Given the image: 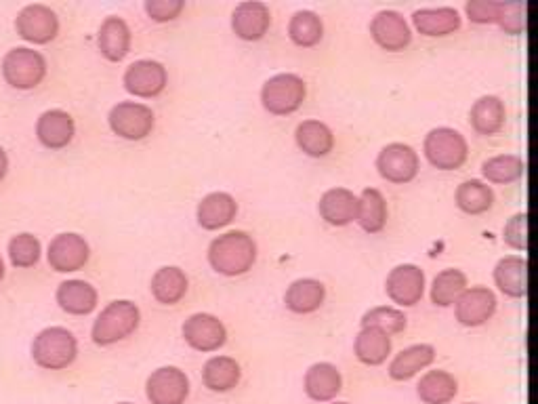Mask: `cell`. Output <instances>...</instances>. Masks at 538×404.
<instances>
[{"mask_svg":"<svg viewBox=\"0 0 538 404\" xmlns=\"http://www.w3.org/2000/svg\"><path fill=\"white\" fill-rule=\"evenodd\" d=\"M183 337L188 341V346L198 352H217L225 346L227 331L217 316L194 314L185 320Z\"/></svg>","mask_w":538,"mask_h":404,"instance_id":"5bb4252c","label":"cell"},{"mask_svg":"<svg viewBox=\"0 0 538 404\" xmlns=\"http://www.w3.org/2000/svg\"><path fill=\"white\" fill-rule=\"evenodd\" d=\"M183 7H185L183 0H148L146 13L150 15V19H154V22L164 24L173 22L175 17H179Z\"/></svg>","mask_w":538,"mask_h":404,"instance_id":"7bdbcfd3","label":"cell"},{"mask_svg":"<svg viewBox=\"0 0 538 404\" xmlns=\"http://www.w3.org/2000/svg\"><path fill=\"white\" fill-rule=\"evenodd\" d=\"M89 245L87 240L78 234H59L51 240L49 245V266L55 272L68 274V272H78L87 266L89 261Z\"/></svg>","mask_w":538,"mask_h":404,"instance_id":"8fae6325","label":"cell"},{"mask_svg":"<svg viewBox=\"0 0 538 404\" xmlns=\"http://www.w3.org/2000/svg\"><path fill=\"white\" fill-rule=\"evenodd\" d=\"M15 30L32 45H47L59 34V19L55 11L45 5H28L19 11Z\"/></svg>","mask_w":538,"mask_h":404,"instance_id":"ba28073f","label":"cell"},{"mask_svg":"<svg viewBox=\"0 0 538 404\" xmlns=\"http://www.w3.org/2000/svg\"><path fill=\"white\" fill-rule=\"evenodd\" d=\"M74 133V118L64 110H47L45 114H40L36 123V137L49 150L66 148L74 139Z\"/></svg>","mask_w":538,"mask_h":404,"instance_id":"ac0fdd59","label":"cell"},{"mask_svg":"<svg viewBox=\"0 0 538 404\" xmlns=\"http://www.w3.org/2000/svg\"><path fill=\"white\" fill-rule=\"evenodd\" d=\"M297 146L312 158L328 156L335 148V135L320 120H305L297 127Z\"/></svg>","mask_w":538,"mask_h":404,"instance_id":"f546056e","label":"cell"},{"mask_svg":"<svg viewBox=\"0 0 538 404\" xmlns=\"http://www.w3.org/2000/svg\"><path fill=\"white\" fill-rule=\"evenodd\" d=\"M57 303L72 316H87L97 308V291L85 280H66L57 289Z\"/></svg>","mask_w":538,"mask_h":404,"instance_id":"cb8c5ba5","label":"cell"},{"mask_svg":"<svg viewBox=\"0 0 538 404\" xmlns=\"http://www.w3.org/2000/svg\"><path fill=\"white\" fill-rule=\"evenodd\" d=\"M356 221L368 234H379L387 224V202L385 196L375 190L366 188L358 198V215Z\"/></svg>","mask_w":538,"mask_h":404,"instance_id":"d6a6232c","label":"cell"},{"mask_svg":"<svg viewBox=\"0 0 538 404\" xmlns=\"http://www.w3.org/2000/svg\"><path fill=\"white\" fill-rule=\"evenodd\" d=\"M131 40H133L131 30L127 22L120 17H108L106 22L101 24L99 36H97L99 51L108 59V62H122V59L131 51Z\"/></svg>","mask_w":538,"mask_h":404,"instance_id":"7402d4cb","label":"cell"},{"mask_svg":"<svg viewBox=\"0 0 538 404\" xmlns=\"http://www.w3.org/2000/svg\"><path fill=\"white\" fill-rule=\"evenodd\" d=\"M3 76L7 85L19 91H28L38 87L47 76L45 57L34 49L17 47L11 49L3 59Z\"/></svg>","mask_w":538,"mask_h":404,"instance_id":"8992f818","label":"cell"},{"mask_svg":"<svg viewBox=\"0 0 538 404\" xmlns=\"http://www.w3.org/2000/svg\"><path fill=\"white\" fill-rule=\"evenodd\" d=\"M417 394L425 404H448L459 394V381L448 371H429L421 377Z\"/></svg>","mask_w":538,"mask_h":404,"instance_id":"1f68e13d","label":"cell"},{"mask_svg":"<svg viewBox=\"0 0 538 404\" xmlns=\"http://www.w3.org/2000/svg\"><path fill=\"white\" fill-rule=\"evenodd\" d=\"M385 291L389 299L393 303H398V306H404V308L417 306L425 295V272L419 266H412V264L393 268L387 276Z\"/></svg>","mask_w":538,"mask_h":404,"instance_id":"30bf717a","label":"cell"},{"mask_svg":"<svg viewBox=\"0 0 538 404\" xmlns=\"http://www.w3.org/2000/svg\"><path fill=\"white\" fill-rule=\"evenodd\" d=\"M307 89L303 78L297 74H276L261 89L263 108L274 116L293 114L305 101Z\"/></svg>","mask_w":538,"mask_h":404,"instance_id":"5b68a950","label":"cell"},{"mask_svg":"<svg viewBox=\"0 0 538 404\" xmlns=\"http://www.w3.org/2000/svg\"><path fill=\"white\" fill-rule=\"evenodd\" d=\"M7 171H9V158H7V152L0 148V181L5 179Z\"/></svg>","mask_w":538,"mask_h":404,"instance_id":"f6af8a7d","label":"cell"},{"mask_svg":"<svg viewBox=\"0 0 538 404\" xmlns=\"http://www.w3.org/2000/svg\"><path fill=\"white\" fill-rule=\"evenodd\" d=\"M108 123H110V129L118 137L129 139V141H139V139H146L152 133L156 118H154L152 108H148L146 104H137V101H120V104H116L110 110Z\"/></svg>","mask_w":538,"mask_h":404,"instance_id":"52a82bcc","label":"cell"},{"mask_svg":"<svg viewBox=\"0 0 538 404\" xmlns=\"http://www.w3.org/2000/svg\"><path fill=\"white\" fill-rule=\"evenodd\" d=\"M320 215L330 226H349L356 221L358 215V196L347 188H333L322 194L320 198Z\"/></svg>","mask_w":538,"mask_h":404,"instance_id":"d6986e66","label":"cell"},{"mask_svg":"<svg viewBox=\"0 0 538 404\" xmlns=\"http://www.w3.org/2000/svg\"><path fill=\"white\" fill-rule=\"evenodd\" d=\"M146 392L152 404H183L190 396V379L177 367H162L150 375Z\"/></svg>","mask_w":538,"mask_h":404,"instance_id":"7c38bea8","label":"cell"},{"mask_svg":"<svg viewBox=\"0 0 538 404\" xmlns=\"http://www.w3.org/2000/svg\"><path fill=\"white\" fill-rule=\"evenodd\" d=\"M499 5L492 0H471L465 5V13L473 24H492L499 17Z\"/></svg>","mask_w":538,"mask_h":404,"instance_id":"ee69618b","label":"cell"},{"mask_svg":"<svg viewBox=\"0 0 538 404\" xmlns=\"http://www.w3.org/2000/svg\"><path fill=\"white\" fill-rule=\"evenodd\" d=\"M40 240L32 234H17L9 242V259L15 268H32L40 259Z\"/></svg>","mask_w":538,"mask_h":404,"instance_id":"ab89813d","label":"cell"},{"mask_svg":"<svg viewBox=\"0 0 538 404\" xmlns=\"http://www.w3.org/2000/svg\"><path fill=\"white\" fill-rule=\"evenodd\" d=\"M257 261V245L246 232H227L215 238L209 247V264L217 274L240 276Z\"/></svg>","mask_w":538,"mask_h":404,"instance_id":"6da1fadb","label":"cell"},{"mask_svg":"<svg viewBox=\"0 0 538 404\" xmlns=\"http://www.w3.org/2000/svg\"><path fill=\"white\" fill-rule=\"evenodd\" d=\"M496 22H499L501 28L509 34H524L526 32V5L501 3Z\"/></svg>","mask_w":538,"mask_h":404,"instance_id":"60d3db41","label":"cell"},{"mask_svg":"<svg viewBox=\"0 0 538 404\" xmlns=\"http://www.w3.org/2000/svg\"><path fill=\"white\" fill-rule=\"evenodd\" d=\"M391 354V339L375 327H364L356 337V356L362 365L379 367Z\"/></svg>","mask_w":538,"mask_h":404,"instance_id":"836d02e7","label":"cell"},{"mask_svg":"<svg viewBox=\"0 0 538 404\" xmlns=\"http://www.w3.org/2000/svg\"><path fill=\"white\" fill-rule=\"evenodd\" d=\"M425 156L429 163L440 171H454L465 165L469 156L467 139L450 127H440L429 131L425 137Z\"/></svg>","mask_w":538,"mask_h":404,"instance_id":"277c9868","label":"cell"},{"mask_svg":"<svg viewBox=\"0 0 538 404\" xmlns=\"http://www.w3.org/2000/svg\"><path fill=\"white\" fill-rule=\"evenodd\" d=\"M457 205L467 215H482L494 205V192L480 179H469L457 190Z\"/></svg>","mask_w":538,"mask_h":404,"instance_id":"d590c367","label":"cell"},{"mask_svg":"<svg viewBox=\"0 0 538 404\" xmlns=\"http://www.w3.org/2000/svg\"><path fill=\"white\" fill-rule=\"evenodd\" d=\"M377 169L391 184H408L419 175V154L406 144H389L377 158Z\"/></svg>","mask_w":538,"mask_h":404,"instance_id":"9c48e42d","label":"cell"},{"mask_svg":"<svg viewBox=\"0 0 538 404\" xmlns=\"http://www.w3.org/2000/svg\"><path fill=\"white\" fill-rule=\"evenodd\" d=\"M78 356V341L64 327H49L40 331L32 343V358L40 369H68Z\"/></svg>","mask_w":538,"mask_h":404,"instance_id":"3957f363","label":"cell"},{"mask_svg":"<svg viewBox=\"0 0 538 404\" xmlns=\"http://www.w3.org/2000/svg\"><path fill=\"white\" fill-rule=\"evenodd\" d=\"M288 36L297 47H316L324 36L322 19L314 11H299L288 24Z\"/></svg>","mask_w":538,"mask_h":404,"instance_id":"8d00e7d4","label":"cell"},{"mask_svg":"<svg viewBox=\"0 0 538 404\" xmlns=\"http://www.w3.org/2000/svg\"><path fill=\"white\" fill-rule=\"evenodd\" d=\"M484 177L490 181V184H513L526 173V163L520 156L513 154H501L494 156L482 165Z\"/></svg>","mask_w":538,"mask_h":404,"instance_id":"74e56055","label":"cell"},{"mask_svg":"<svg viewBox=\"0 0 538 404\" xmlns=\"http://www.w3.org/2000/svg\"><path fill=\"white\" fill-rule=\"evenodd\" d=\"M505 104L494 95H486L475 101L471 108V127L480 135L499 133L505 125Z\"/></svg>","mask_w":538,"mask_h":404,"instance_id":"4dcf8cb0","label":"cell"},{"mask_svg":"<svg viewBox=\"0 0 538 404\" xmlns=\"http://www.w3.org/2000/svg\"><path fill=\"white\" fill-rule=\"evenodd\" d=\"M324 297H326V289L320 280L301 278L288 287L284 295V303H286V308L295 314H312L320 310Z\"/></svg>","mask_w":538,"mask_h":404,"instance_id":"d4e9b609","label":"cell"},{"mask_svg":"<svg viewBox=\"0 0 538 404\" xmlns=\"http://www.w3.org/2000/svg\"><path fill=\"white\" fill-rule=\"evenodd\" d=\"M370 34L375 38V43L385 51H402L412 40V32L406 19L396 11H381L372 19Z\"/></svg>","mask_w":538,"mask_h":404,"instance_id":"2e32d148","label":"cell"},{"mask_svg":"<svg viewBox=\"0 0 538 404\" xmlns=\"http://www.w3.org/2000/svg\"><path fill=\"white\" fill-rule=\"evenodd\" d=\"M139 320L141 312L133 301H112L97 316L91 337L97 346H112V343H118L133 335L139 327Z\"/></svg>","mask_w":538,"mask_h":404,"instance_id":"7a4b0ae2","label":"cell"},{"mask_svg":"<svg viewBox=\"0 0 538 404\" xmlns=\"http://www.w3.org/2000/svg\"><path fill=\"white\" fill-rule=\"evenodd\" d=\"M198 224L204 230H221L230 226L238 215V205L232 194L227 192H213L204 196L198 205Z\"/></svg>","mask_w":538,"mask_h":404,"instance_id":"ffe728a7","label":"cell"},{"mask_svg":"<svg viewBox=\"0 0 538 404\" xmlns=\"http://www.w3.org/2000/svg\"><path fill=\"white\" fill-rule=\"evenodd\" d=\"M167 68L152 59H139L124 72V89L135 97L150 99L156 97L167 87Z\"/></svg>","mask_w":538,"mask_h":404,"instance_id":"4fadbf2b","label":"cell"},{"mask_svg":"<svg viewBox=\"0 0 538 404\" xmlns=\"http://www.w3.org/2000/svg\"><path fill=\"white\" fill-rule=\"evenodd\" d=\"M408 318L404 316V312L396 310V308H372L370 312L364 314L362 318V329L364 327H375L379 331H383L385 335H398L406 329Z\"/></svg>","mask_w":538,"mask_h":404,"instance_id":"f35d334b","label":"cell"},{"mask_svg":"<svg viewBox=\"0 0 538 404\" xmlns=\"http://www.w3.org/2000/svg\"><path fill=\"white\" fill-rule=\"evenodd\" d=\"M240 365L230 356H215L202 369L204 386L213 392H230L240 383Z\"/></svg>","mask_w":538,"mask_h":404,"instance_id":"83f0119b","label":"cell"},{"mask_svg":"<svg viewBox=\"0 0 538 404\" xmlns=\"http://www.w3.org/2000/svg\"><path fill=\"white\" fill-rule=\"evenodd\" d=\"M433 360H436V350H433V346H429V343H417V346L402 350L391 360L389 377L396 381H408L419 371L427 369Z\"/></svg>","mask_w":538,"mask_h":404,"instance_id":"484cf974","label":"cell"},{"mask_svg":"<svg viewBox=\"0 0 538 404\" xmlns=\"http://www.w3.org/2000/svg\"><path fill=\"white\" fill-rule=\"evenodd\" d=\"M343 388L341 373L330 362H318L305 373V394L316 402L335 400Z\"/></svg>","mask_w":538,"mask_h":404,"instance_id":"603a6c76","label":"cell"},{"mask_svg":"<svg viewBox=\"0 0 538 404\" xmlns=\"http://www.w3.org/2000/svg\"><path fill=\"white\" fill-rule=\"evenodd\" d=\"M503 238L507 245L515 251H528V213H517L513 215L503 232Z\"/></svg>","mask_w":538,"mask_h":404,"instance_id":"b9f144b4","label":"cell"},{"mask_svg":"<svg viewBox=\"0 0 538 404\" xmlns=\"http://www.w3.org/2000/svg\"><path fill=\"white\" fill-rule=\"evenodd\" d=\"M3 278H5V261H3V257H0V280Z\"/></svg>","mask_w":538,"mask_h":404,"instance_id":"bcb514c9","label":"cell"},{"mask_svg":"<svg viewBox=\"0 0 538 404\" xmlns=\"http://www.w3.org/2000/svg\"><path fill=\"white\" fill-rule=\"evenodd\" d=\"M120 404H131V402H120Z\"/></svg>","mask_w":538,"mask_h":404,"instance_id":"c3c4849f","label":"cell"},{"mask_svg":"<svg viewBox=\"0 0 538 404\" xmlns=\"http://www.w3.org/2000/svg\"><path fill=\"white\" fill-rule=\"evenodd\" d=\"M412 22L423 36H448L461 28V15L452 7L421 9L412 15Z\"/></svg>","mask_w":538,"mask_h":404,"instance_id":"4316f807","label":"cell"},{"mask_svg":"<svg viewBox=\"0 0 538 404\" xmlns=\"http://www.w3.org/2000/svg\"><path fill=\"white\" fill-rule=\"evenodd\" d=\"M465 289H467V276L457 268H448L433 280L431 301L440 308H450L465 293Z\"/></svg>","mask_w":538,"mask_h":404,"instance_id":"e575fe53","label":"cell"},{"mask_svg":"<svg viewBox=\"0 0 538 404\" xmlns=\"http://www.w3.org/2000/svg\"><path fill=\"white\" fill-rule=\"evenodd\" d=\"M269 26H272V13H269V7L263 3H242L236 7L232 15V28L240 40H246V43H255V40H261Z\"/></svg>","mask_w":538,"mask_h":404,"instance_id":"e0dca14e","label":"cell"},{"mask_svg":"<svg viewBox=\"0 0 538 404\" xmlns=\"http://www.w3.org/2000/svg\"><path fill=\"white\" fill-rule=\"evenodd\" d=\"M454 306L463 327H482L496 312V295L488 287H471L465 289Z\"/></svg>","mask_w":538,"mask_h":404,"instance_id":"9a60e30c","label":"cell"},{"mask_svg":"<svg viewBox=\"0 0 538 404\" xmlns=\"http://www.w3.org/2000/svg\"><path fill=\"white\" fill-rule=\"evenodd\" d=\"M494 282L505 295L524 299L528 295V261L520 255L503 257L494 268Z\"/></svg>","mask_w":538,"mask_h":404,"instance_id":"44dd1931","label":"cell"},{"mask_svg":"<svg viewBox=\"0 0 538 404\" xmlns=\"http://www.w3.org/2000/svg\"><path fill=\"white\" fill-rule=\"evenodd\" d=\"M188 287H190V280L188 276H185V272L181 268H175V266H167V268H160L154 278H152V295L164 303V306H175V303H179L185 293H188Z\"/></svg>","mask_w":538,"mask_h":404,"instance_id":"f1b7e54d","label":"cell"},{"mask_svg":"<svg viewBox=\"0 0 538 404\" xmlns=\"http://www.w3.org/2000/svg\"><path fill=\"white\" fill-rule=\"evenodd\" d=\"M335 404H349V402H335Z\"/></svg>","mask_w":538,"mask_h":404,"instance_id":"7dc6e473","label":"cell"}]
</instances>
